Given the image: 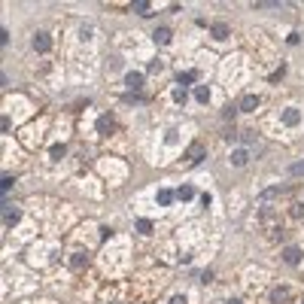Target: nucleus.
<instances>
[{
  "label": "nucleus",
  "instance_id": "nucleus-20",
  "mask_svg": "<svg viewBox=\"0 0 304 304\" xmlns=\"http://www.w3.org/2000/svg\"><path fill=\"white\" fill-rule=\"evenodd\" d=\"M277 195H283V186H271L265 192V201H271V198H277Z\"/></svg>",
  "mask_w": 304,
  "mask_h": 304
},
{
  "label": "nucleus",
  "instance_id": "nucleus-29",
  "mask_svg": "<svg viewBox=\"0 0 304 304\" xmlns=\"http://www.w3.org/2000/svg\"><path fill=\"white\" fill-rule=\"evenodd\" d=\"M301 304H304V301H301Z\"/></svg>",
  "mask_w": 304,
  "mask_h": 304
},
{
  "label": "nucleus",
  "instance_id": "nucleus-26",
  "mask_svg": "<svg viewBox=\"0 0 304 304\" xmlns=\"http://www.w3.org/2000/svg\"><path fill=\"white\" fill-rule=\"evenodd\" d=\"M292 216H295V219L304 216V204H295V207H292Z\"/></svg>",
  "mask_w": 304,
  "mask_h": 304
},
{
  "label": "nucleus",
  "instance_id": "nucleus-5",
  "mask_svg": "<svg viewBox=\"0 0 304 304\" xmlns=\"http://www.w3.org/2000/svg\"><path fill=\"white\" fill-rule=\"evenodd\" d=\"M237 110H240V113H253V110H259V95H243L240 103H237Z\"/></svg>",
  "mask_w": 304,
  "mask_h": 304
},
{
  "label": "nucleus",
  "instance_id": "nucleus-25",
  "mask_svg": "<svg viewBox=\"0 0 304 304\" xmlns=\"http://www.w3.org/2000/svg\"><path fill=\"white\" fill-rule=\"evenodd\" d=\"M283 73H286V67H280V70H274V73H271V82H280V79H283Z\"/></svg>",
  "mask_w": 304,
  "mask_h": 304
},
{
  "label": "nucleus",
  "instance_id": "nucleus-28",
  "mask_svg": "<svg viewBox=\"0 0 304 304\" xmlns=\"http://www.w3.org/2000/svg\"><path fill=\"white\" fill-rule=\"evenodd\" d=\"M225 304H243V301H240V298H228Z\"/></svg>",
  "mask_w": 304,
  "mask_h": 304
},
{
  "label": "nucleus",
  "instance_id": "nucleus-18",
  "mask_svg": "<svg viewBox=\"0 0 304 304\" xmlns=\"http://www.w3.org/2000/svg\"><path fill=\"white\" fill-rule=\"evenodd\" d=\"M195 98H198L201 103H207L210 101V88L207 85H195Z\"/></svg>",
  "mask_w": 304,
  "mask_h": 304
},
{
  "label": "nucleus",
  "instance_id": "nucleus-14",
  "mask_svg": "<svg viewBox=\"0 0 304 304\" xmlns=\"http://www.w3.org/2000/svg\"><path fill=\"white\" fill-rule=\"evenodd\" d=\"M173 198H176V192H173V189H162V192H158V204H162V207L173 204Z\"/></svg>",
  "mask_w": 304,
  "mask_h": 304
},
{
  "label": "nucleus",
  "instance_id": "nucleus-21",
  "mask_svg": "<svg viewBox=\"0 0 304 304\" xmlns=\"http://www.w3.org/2000/svg\"><path fill=\"white\" fill-rule=\"evenodd\" d=\"M67 152V146H64V143H55V146H52V158H55V162H58V158Z\"/></svg>",
  "mask_w": 304,
  "mask_h": 304
},
{
  "label": "nucleus",
  "instance_id": "nucleus-12",
  "mask_svg": "<svg viewBox=\"0 0 304 304\" xmlns=\"http://www.w3.org/2000/svg\"><path fill=\"white\" fill-rule=\"evenodd\" d=\"M249 162V152L246 149H235V152H231V165H235V168H243Z\"/></svg>",
  "mask_w": 304,
  "mask_h": 304
},
{
  "label": "nucleus",
  "instance_id": "nucleus-24",
  "mask_svg": "<svg viewBox=\"0 0 304 304\" xmlns=\"http://www.w3.org/2000/svg\"><path fill=\"white\" fill-rule=\"evenodd\" d=\"M168 304H189V298H186V295H170Z\"/></svg>",
  "mask_w": 304,
  "mask_h": 304
},
{
  "label": "nucleus",
  "instance_id": "nucleus-2",
  "mask_svg": "<svg viewBox=\"0 0 304 304\" xmlns=\"http://www.w3.org/2000/svg\"><path fill=\"white\" fill-rule=\"evenodd\" d=\"M204 155H207V149L201 146V143H192L189 152H186V162H189V165H201V162H204Z\"/></svg>",
  "mask_w": 304,
  "mask_h": 304
},
{
  "label": "nucleus",
  "instance_id": "nucleus-1",
  "mask_svg": "<svg viewBox=\"0 0 304 304\" xmlns=\"http://www.w3.org/2000/svg\"><path fill=\"white\" fill-rule=\"evenodd\" d=\"M301 259H304V253H301V246H295V243H289V246H283V262H286V265H301Z\"/></svg>",
  "mask_w": 304,
  "mask_h": 304
},
{
  "label": "nucleus",
  "instance_id": "nucleus-4",
  "mask_svg": "<svg viewBox=\"0 0 304 304\" xmlns=\"http://www.w3.org/2000/svg\"><path fill=\"white\" fill-rule=\"evenodd\" d=\"M34 49H37V52H49V49H52V37H49L46 31L34 34Z\"/></svg>",
  "mask_w": 304,
  "mask_h": 304
},
{
  "label": "nucleus",
  "instance_id": "nucleus-9",
  "mask_svg": "<svg viewBox=\"0 0 304 304\" xmlns=\"http://www.w3.org/2000/svg\"><path fill=\"white\" fill-rule=\"evenodd\" d=\"M210 34H213V40H228L231 28H228L225 22H216V25H210Z\"/></svg>",
  "mask_w": 304,
  "mask_h": 304
},
{
  "label": "nucleus",
  "instance_id": "nucleus-3",
  "mask_svg": "<svg viewBox=\"0 0 304 304\" xmlns=\"http://www.w3.org/2000/svg\"><path fill=\"white\" fill-rule=\"evenodd\" d=\"M113 131H116V119H113L110 113H103V116L98 119V134L106 137V134H113Z\"/></svg>",
  "mask_w": 304,
  "mask_h": 304
},
{
  "label": "nucleus",
  "instance_id": "nucleus-19",
  "mask_svg": "<svg viewBox=\"0 0 304 304\" xmlns=\"http://www.w3.org/2000/svg\"><path fill=\"white\" fill-rule=\"evenodd\" d=\"M289 173H292V176H304V158H301V162H295V165H289Z\"/></svg>",
  "mask_w": 304,
  "mask_h": 304
},
{
  "label": "nucleus",
  "instance_id": "nucleus-17",
  "mask_svg": "<svg viewBox=\"0 0 304 304\" xmlns=\"http://www.w3.org/2000/svg\"><path fill=\"white\" fill-rule=\"evenodd\" d=\"M85 265H88V259H85L82 253H76L73 259H70V268H73V271H82V268H85Z\"/></svg>",
  "mask_w": 304,
  "mask_h": 304
},
{
  "label": "nucleus",
  "instance_id": "nucleus-16",
  "mask_svg": "<svg viewBox=\"0 0 304 304\" xmlns=\"http://www.w3.org/2000/svg\"><path fill=\"white\" fill-rule=\"evenodd\" d=\"M134 228H137V235H152V222L149 219H137Z\"/></svg>",
  "mask_w": 304,
  "mask_h": 304
},
{
  "label": "nucleus",
  "instance_id": "nucleus-7",
  "mask_svg": "<svg viewBox=\"0 0 304 304\" xmlns=\"http://www.w3.org/2000/svg\"><path fill=\"white\" fill-rule=\"evenodd\" d=\"M289 301V286H274L271 289V304H286Z\"/></svg>",
  "mask_w": 304,
  "mask_h": 304
},
{
  "label": "nucleus",
  "instance_id": "nucleus-10",
  "mask_svg": "<svg viewBox=\"0 0 304 304\" xmlns=\"http://www.w3.org/2000/svg\"><path fill=\"white\" fill-rule=\"evenodd\" d=\"M170 37H173V31H170V28H155V31H152V40H155L158 46L170 43Z\"/></svg>",
  "mask_w": 304,
  "mask_h": 304
},
{
  "label": "nucleus",
  "instance_id": "nucleus-8",
  "mask_svg": "<svg viewBox=\"0 0 304 304\" xmlns=\"http://www.w3.org/2000/svg\"><path fill=\"white\" fill-rule=\"evenodd\" d=\"M19 219H22V210H19V207H6V210H3V225H6V228H12Z\"/></svg>",
  "mask_w": 304,
  "mask_h": 304
},
{
  "label": "nucleus",
  "instance_id": "nucleus-15",
  "mask_svg": "<svg viewBox=\"0 0 304 304\" xmlns=\"http://www.w3.org/2000/svg\"><path fill=\"white\" fill-rule=\"evenodd\" d=\"M195 195H198V192H195V186H180V192H176V198H180V201H192Z\"/></svg>",
  "mask_w": 304,
  "mask_h": 304
},
{
  "label": "nucleus",
  "instance_id": "nucleus-11",
  "mask_svg": "<svg viewBox=\"0 0 304 304\" xmlns=\"http://www.w3.org/2000/svg\"><path fill=\"white\" fill-rule=\"evenodd\" d=\"M125 85H128L131 92H137V88H143V73H137V70H131V73L125 76Z\"/></svg>",
  "mask_w": 304,
  "mask_h": 304
},
{
  "label": "nucleus",
  "instance_id": "nucleus-23",
  "mask_svg": "<svg viewBox=\"0 0 304 304\" xmlns=\"http://www.w3.org/2000/svg\"><path fill=\"white\" fill-rule=\"evenodd\" d=\"M134 12H149V0H140V3H134Z\"/></svg>",
  "mask_w": 304,
  "mask_h": 304
},
{
  "label": "nucleus",
  "instance_id": "nucleus-13",
  "mask_svg": "<svg viewBox=\"0 0 304 304\" xmlns=\"http://www.w3.org/2000/svg\"><path fill=\"white\" fill-rule=\"evenodd\" d=\"M176 79H180V85H195L198 82V70H183Z\"/></svg>",
  "mask_w": 304,
  "mask_h": 304
},
{
  "label": "nucleus",
  "instance_id": "nucleus-27",
  "mask_svg": "<svg viewBox=\"0 0 304 304\" xmlns=\"http://www.w3.org/2000/svg\"><path fill=\"white\" fill-rule=\"evenodd\" d=\"M0 186H3V192H9L12 189V176H3V183H0Z\"/></svg>",
  "mask_w": 304,
  "mask_h": 304
},
{
  "label": "nucleus",
  "instance_id": "nucleus-22",
  "mask_svg": "<svg viewBox=\"0 0 304 304\" xmlns=\"http://www.w3.org/2000/svg\"><path fill=\"white\" fill-rule=\"evenodd\" d=\"M186 98H189L186 88H173V101H176V103H186Z\"/></svg>",
  "mask_w": 304,
  "mask_h": 304
},
{
  "label": "nucleus",
  "instance_id": "nucleus-6",
  "mask_svg": "<svg viewBox=\"0 0 304 304\" xmlns=\"http://www.w3.org/2000/svg\"><path fill=\"white\" fill-rule=\"evenodd\" d=\"M280 116H283V125H289V128H295V125L301 122V113L295 110V106H286V110H283Z\"/></svg>",
  "mask_w": 304,
  "mask_h": 304
}]
</instances>
